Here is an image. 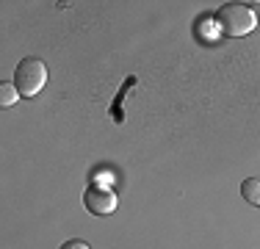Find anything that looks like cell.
I'll return each mask as SVG.
<instances>
[{"instance_id":"2","label":"cell","mask_w":260,"mask_h":249,"mask_svg":"<svg viewBox=\"0 0 260 249\" xmlns=\"http://www.w3.org/2000/svg\"><path fill=\"white\" fill-rule=\"evenodd\" d=\"M47 83V64L42 58H22L14 72V86L20 97H36Z\"/></svg>"},{"instance_id":"5","label":"cell","mask_w":260,"mask_h":249,"mask_svg":"<svg viewBox=\"0 0 260 249\" xmlns=\"http://www.w3.org/2000/svg\"><path fill=\"white\" fill-rule=\"evenodd\" d=\"M17 97H20V91H17L14 83H0V105H3V108L14 105Z\"/></svg>"},{"instance_id":"1","label":"cell","mask_w":260,"mask_h":249,"mask_svg":"<svg viewBox=\"0 0 260 249\" xmlns=\"http://www.w3.org/2000/svg\"><path fill=\"white\" fill-rule=\"evenodd\" d=\"M216 22H219V30L224 36L238 39V36H249L257 28V14L246 3H224L216 11Z\"/></svg>"},{"instance_id":"6","label":"cell","mask_w":260,"mask_h":249,"mask_svg":"<svg viewBox=\"0 0 260 249\" xmlns=\"http://www.w3.org/2000/svg\"><path fill=\"white\" fill-rule=\"evenodd\" d=\"M61 249H91V246L86 244V241H80V238H72V241H64Z\"/></svg>"},{"instance_id":"3","label":"cell","mask_w":260,"mask_h":249,"mask_svg":"<svg viewBox=\"0 0 260 249\" xmlns=\"http://www.w3.org/2000/svg\"><path fill=\"white\" fill-rule=\"evenodd\" d=\"M83 205L94 216H111L116 210V194H114V189H108L103 183H91L83 191Z\"/></svg>"},{"instance_id":"4","label":"cell","mask_w":260,"mask_h":249,"mask_svg":"<svg viewBox=\"0 0 260 249\" xmlns=\"http://www.w3.org/2000/svg\"><path fill=\"white\" fill-rule=\"evenodd\" d=\"M241 197L252 205V208H260V177H246L241 183Z\"/></svg>"}]
</instances>
